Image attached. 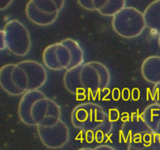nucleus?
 <instances>
[{
	"label": "nucleus",
	"instance_id": "obj_11",
	"mask_svg": "<svg viewBox=\"0 0 160 150\" xmlns=\"http://www.w3.org/2000/svg\"><path fill=\"white\" fill-rule=\"evenodd\" d=\"M151 131L148 125L145 123L142 116L134 113L128 117L120 129V138L125 143H129L135 138L142 136Z\"/></svg>",
	"mask_w": 160,
	"mask_h": 150
},
{
	"label": "nucleus",
	"instance_id": "obj_7",
	"mask_svg": "<svg viewBox=\"0 0 160 150\" xmlns=\"http://www.w3.org/2000/svg\"><path fill=\"white\" fill-rule=\"evenodd\" d=\"M65 2L56 0H31L25 7L27 17L38 26L47 27L56 21Z\"/></svg>",
	"mask_w": 160,
	"mask_h": 150
},
{
	"label": "nucleus",
	"instance_id": "obj_22",
	"mask_svg": "<svg viewBox=\"0 0 160 150\" xmlns=\"http://www.w3.org/2000/svg\"><path fill=\"white\" fill-rule=\"evenodd\" d=\"M158 44H159V48H160V34H159V38H158Z\"/></svg>",
	"mask_w": 160,
	"mask_h": 150
},
{
	"label": "nucleus",
	"instance_id": "obj_18",
	"mask_svg": "<svg viewBox=\"0 0 160 150\" xmlns=\"http://www.w3.org/2000/svg\"><path fill=\"white\" fill-rule=\"evenodd\" d=\"M152 97L155 103L160 106V83L154 85L152 92Z\"/></svg>",
	"mask_w": 160,
	"mask_h": 150
},
{
	"label": "nucleus",
	"instance_id": "obj_6",
	"mask_svg": "<svg viewBox=\"0 0 160 150\" xmlns=\"http://www.w3.org/2000/svg\"><path fill=\"white\" fill-rule=\"evenodd\" d=\"M5 38L6 48L17 56H25L31 51V42L29 31L18 20H10L1 31Z\"/></svg>",
	"mask_w": 160,
	"mask_h": 150
},
{
	"label": "nucleus",
	"instance_id": "obj_3",
	"mask_svg": "<svg viewBox=\"0 0 160 150\" xmlns=\"http://www.w3.org/2000/svg\"><path fill=\"white\" fill-rule=\"evenodd\" d=\"M70 119L72 125L81 130L88 142L95 141L101 143L113 129L109 114L101 106L94 102L78 105L72 110Z\"/></svg>",
	"mask_w": 160,
	"mask_h": 150
},
{
	"label": "nucleus",
	"instance_id": "obj_19",
	"mask_svg": "<svg viewBox=\"0 0 160 150\" xmlns=\"http://www.w3.org/2000/svg\"><path fill=\"white\" fill-rule=\"evenodd\" d=\"M94 150H117V149L114 148L113 147L110 146V145H100L95 147V148H94Z\"/></svg>",
	"mask_w": 160,
	"mask_h": 150
},
{
	"label": "nucleus",
	"instance_id": "obj_2",
	"mask_svg": "<svg viewBox=\"0 0 160 150\" xmlns=\"http://www.w3.org/2000/svg\"><path fill=\"white\" fill-rule=\"evenodd\" d=\"M18 116L28 126H50L61 119V109L41 91H30L20 98Z\"/></svg>",
	"mask_w": 160,
	"mask_h": 150
},
{
	"label": "nucleus",
	"instance_id": "obj_13",
	"mask_svg": "<svg viewBox=\"0 0 160 150\" xmlns=\"http://www.w3.org/2000/svg\"><path fill=\"white\" fill-rule=\"evenodd\" d=\"M128 150H160V137L152 131L128 144Z\"/></svg>",
	"mask_w": 160,
	"mask_h": 150
},
{
	"label": "nucleus",
	"instance_id": "obj_8",
	"mask_svg": "<svg viewBox=\"0 0 160 150\" xmlns=\"http://www.w3.org/2000/svg\"><path fill=\"white\" fill-rule=\"evenodd\" d=\"M0 85L12 96H23L29 92V79L26 71L18 63H9L0 70Z\"/></svg>",
	"mask_w": 160,
	"mask_h": 150
},
{
	"label": "nucleus",
	"instance_id": "obj_12",
	"mask_svg": "<svg viewBox=\"0 0 160 150\" xmlns=\"http://www.w3.org/2000/svg\"><path fill=\"white\" fill-rule=\"evenodd\" d=\"M142 77L151 84L160 83V56H151L143 61L141 67Z\"/></svg>",
	"mask_w": 160,
	"mask_h": 150
},
{
	"label": "nucleus",
	"instance_id": "obj_15",
	"mask_svg": "<svg viewBox=\"0 0 160 150\" xmlns=\"http://www.w3.org/2000/svg\"><path fill=\"white\" fill-rule=\"evenodd\" d=\"M147 28L160 32V0L150 3L143 12Z\"/></svg>",
	"mask_w": 160,
	"mask_h": 150
},
{
	"label": "nucleus",
	"instance_id": "obj_4",
	"mask_svg": "<svg viewBox=\"0 0 160 150\" xmlns=\"http://www.w3.org/2000/svg\"><path fill=\"white\" fill-rule=\"evenodd\" d=\"M42 60L49 70H69L84 64V50L75 40L65 38L47 46L42 52Z\"/></svg>",
	"mask_w": 160,
	"mask_h": 150
},
{
	"label": "nucleus",
	"instance_id": "obj_5",
	"mask_svg": "<svg viewBox=\"0 0 160 150\" xmlns=\"http://www.w3.org/2000/svg\"><path fill=\"white\" fill-rule=\"evenodd\" d=\"M112 27L118 35L124 38L138 37L147 28L143 13L132 6H126L114 16Z\"/></svg>",
	"mask_w": 160,
	"mask_h": 150
},
{
	"label": "nucleus",
	"instance_id": "obj_1",
	"mask_svg": "<svg viewBox=\"0 0 160 150\" xmlns=\"http://www.w3.org/2000/svg\"><path fill=\"white\" fill-rule=\"evenodd\" d=\"M111 73L102 62L90 61L78 67L67 70L62 82L67 92L76 95H92L109 87Z\"/></svg>",
	"mask_w": 160,
	"mask_h": 150
},
{
	"label": "nucleus",
	"instance_id": "obj_17",
	"mask_svg": "<svg viewBox=\"0 0 160 150\" xmlns=\"http://www.w3.org/2000/svg\"><path fill=\"white\" fill-rule=\"evenodd\" d=\"M106 2V0H78V3L84 9L90 11H99Z\"/></svg>",
	"mask_w": 160,
	"mask_h": 150
},
{
	"label": "nucleus",
	"instance_id": "obj_14",
	"mask_svg": "<svg viewBox=\"0 0 160 150\" xmlns=\"http://www.w3.org/2000/svg\"><path fill=\"white\" fill-rule=\"evenodd\" d=\"M142 117L151 131L160 137V106L156 103L148 106Z\"/></svg>",
	"mask_w": 160,
	"mask_h": 150
},
{
	"label": "nucleus",
	"instance_id": "obj_9",
	"mask_svg": "<svg viewBox=\"0 0 160 150\" xmlns=\"http://www.w3.org/2000/svg\"><path fill=\"white\" fill-rule=\"evenodd\" d=\"M37 131L42 144L51 149L62 148L70 140V129L61 119L53 125L38 126Z\"/></svg>",
	"mask_w": 160,
	"mask_h": 150
},
{
	"label": "nucleus",
	"instance_id": "obj_20",
	"mask_svg": "<svg viewBox=\"0 0 160 150\" xmlns=\"http://www.w3.org/2000/svg\"><path fill=\"white\" fill-rule=\"evenodd\" d=\"M4 2H5L4 6H1V7H0L1 10H3V9H5L6 8H7L8 6H10V5L12 3V1H6V2L4 1Z\"/></svg>",
	"mask_w": 160,
	"mask_h": 150
},
{
	"label": "nucleus",
	"instance_id": "obj_16",
	"mask_svg": "<svg viewBox=\"0 0 160 150\" xmlns=\"http://www.w3.org/2000/svg\"><path fill=\"white\" fill-rule=\"evenodd\" d=\"M125 7H126V2L123 0H116V1L109 0V1H106L98 12L105 17H113Z\"/></svg>",
	"mask_w": 160,
	"mask_h": 150
},
{
	"label": "nucleus",
	"instance_id": "obj_10",
	"mask_svg": "<svg viewBox=\"0 0 160 150\" xmlns=\"http://www.w3.org/2000/svg\"><path fill=\"white\" fill-rule=\"evenodd\" d=\"M26 71L29 79L30 91L39 90L48 80V73L42 63L34 60H23L18 62Z\"/></svg>",
	"mask_w": 160,
	"mask_h": 150
},
{
	"label": "nucleus",
	"instance_id": "obj_21",
	"mask_svg": "<svg viewBox=\"0 0 160 150\" xmlns=\"http://www.w3.org/2000/svg\"><path fill=\"white\" fill-rule=\"evenodd\" d=\"M78 150H94V148H80Z\"/></svg>",
	"mask_w": 160,
	"mask_h": 150
}]
</instances>
